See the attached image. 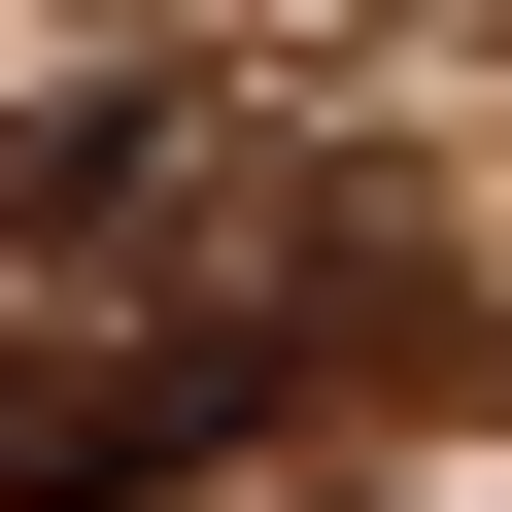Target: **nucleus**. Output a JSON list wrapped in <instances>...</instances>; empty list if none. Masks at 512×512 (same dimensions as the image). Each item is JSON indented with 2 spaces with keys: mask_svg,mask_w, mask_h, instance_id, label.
<instances>
[]
</instances>
